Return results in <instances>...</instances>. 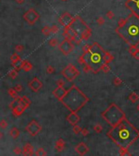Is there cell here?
<instances>
[{
	"instance_id": "e0dca14e",
	"label": "cell",
	"mask_w": 139,
	"mask_h": 156,
	"mask_svg": "<svg viewBox=\"0 0 139 156\" xmlns=\"http://www.w3.org/2000/svg\"><path fill=\"white\" fill-rule=\"evenodd\" d=\"M29 86H30V88L33 89V90L37 92L38 89H39L41 87V83L39 81H38L37 78H34L33 81H32L30 82Z\"/></svg>"
},
{
	"instance_id": "83f0119b",
	"label": "cell",
	"mask_w": 139,
	"mask_h": 156,
	"mask_svg": "<svg viewBox=\"0 0 139 156\" xmlns=\"http://www.w3.org/2000/svg\"><path fill=\"white\" fill-rule=\"evenodd\" d=\"M81 133L84 135V136H87V135L89 134V130L86 129H81Z\"/></svg>"
},
{
	"instance_id": "30bf717a",
	"label": "cell",
	"mask_w": 139,
	"mask_h": 156,
	"mask_svg": "<svg viewBox=\"0 0 139 156\" xmlns=\"http://www.w3.org/2000/svg\"><path fill=\"white\" fill-rule=\"evenodd\" d=\"M24 18H25V20L28 23H29L30 25H33V24H34L38 20V18H39V15H38L34 10L30 9L29 11H28L25 14Z\"/></svg>"
},
{
	"instance_id": "7a4b0ae2",
	"label": "cell",
	"mask_w": 139,
	"mask_h": 156,
	"mask_svg": "<svg viewBox=\"0 0 139 156\" xmlns=\"http://www.w3.org/2000/svg\"><path fill=\"white\" fill-rule=\"evenodd\" d=\"M116 33L130 46L139 45V18L133 13L125 19H120Z\"/></svg>"
},
{
	"instance_id": "484cf974",
	"label": "cell",
	"mask_w": 139,
	"mask_h": 156,
	"mask_svg": "<svg viewBox=\"0 0 139 156\" xmlns=\"http://www.w3.org/2000/svg\"><path fill=\"white\" fill-rule=\"evenodd\" d=\"M97 23H98L99 25H103L104 23H105V20H104L103 17L99 16L98 19H97Z\"/></svg>"
},
{
	"instance_id": "d4e9b609",
	"label": "cell",
	"mask_w": 139,
	"mask_h": 156,
	"mask_svg": "<svg viewBox=\"0 0 139 156\" xmlns=\"http://www.w3.org/2000/svg\"><path fill=\"white\" fill-rule=\"evenodd\" d=\"M106 16L107 19L109 20H112L114 17H115V14L112 11H108L107 13H106Z\"/></svg>"
},
{
	"instance_id": "9c48e42d",
	"label": "cell",
	"mask_w": 139,
	"mask_h": 156,
	"mask_svg": "<svg viewBox=\"0 0 139 156\" xmlns=\"http://www.w3.org/2000/svg\"><path fill=\"white\" fill-rule=\"evenodd\" d=\"M60 49L63 52L64 55H68L73 50L74 46H73V44L72 43L71 40L66 38L65 40L62 41V43L60 45Z\"/></svg>"
},
{
	"instance_id": "8fae6325",
	"label": "cell",
	"mask_w": 139,
	"mask_h": 156,
	"mask_svg": "<svg viewBox=\"0 0 139 156\" xmlns=\"http://www.w3.org/2000/svg\"><path fill=\"white\" fill-rule=\"evenodd\" d=\"M26 129L28 130V132L31 134V135H36L40 132L41 130V127L37 122H35L34 120H33L29 125L27 126Z\"/></svg>"
},
{
	"instance_id": "f1b7e54d",
	"label": "cell",
	"mask_w": 139,
	"mask_h": 156,
	"mask_svg": "<svg viewBox=\"0 0 139 156\" xmlns=\"http://www.w3.org/2000/svg\"><path fill=\"white\" fill-rule=\"evenodd\" d=\"M16 1L18 3H22L24 2V0H16Z\"/></svg>"
},
{
	"instance_id": "ba28073f",
	"label": "cell",
	"mask_w": 139,
	"mask_h": 156,
	"mask_svg": "<svg viewBox=\"0 0 139 156\" xmlns=\"http://www.w3.org/2000/svg\"><path fill=\"white\" fill-rule=\"evenodd\" d=\"M125 7L139 18V0H126Z\"/></svg>"
},
{
	"instance_id": "6da1fadb",
	"label": "cell",
	"mask_w": 139,
	"mask_h": 156,
	"mask_svg": "<svg viewBox=\"0 0 139 156\" xmlns=\"http://www.w3.org/2000/svg\"><path fill=\"white\" fill-rule=\"evenodd\" d=\"M107 136L119 147H130L139 138V130L125 117L107 131Z\"/></svg>"
},
{
	"instance_id": "4fadbf2b",
	"label": "cell",
	"mask_w": 139,
	"mask_h": 156,
	"mask_svg": "<svg viewBox=\"0 0 139 156\" xmlns=\"http://www.w3.org/2000/svg\"><path fill=\"white\" fill-rule=\"evenodd\" d=\"M75 150L79 154L84 155V154H85L86 153H88L89 152V147L84 142H81V143H79L77 145H76Z\"/></svg>"
},
{
	"instance_id": "ffe728a7",
	"label": "cell",
	"mask_w": 139,
	"mask_h": 156,
	"mask_svg": "<svg viewBox=\"0 0 139 156\" xmlns=\"http://www.w3.org/2000/svg\"><path fill=\"white\" fill-rule=\"evenodd\" d=\"M119 153L121 156H131V153L128 151V148H124V147H120V151Z\"/></svg>"
},
{
	"instance_id": "8992f818",
	"label": "cell",
	"mask_w": 139,
	"mask_h": 156,
	"mask_svg": "<svg viewBox=\"0 0 139 156\" xmlns=\"http://www.w3.org/2000/svg\"><path fill=\"white\" fill-rule=\"evenodd\" d=\"M68 27L75 32L80 39L82 40H87L91 36L92 31L89 29V27L86 25L85 21L83 20L81 17L76 16V18L73 19V21L71 23V25Z\"/></svg>"
},
{
	"instance_id": "7402d4cb",
	"label": "cell",
	"mask_w": 139,
	"mask_h": 156,
	"mask_svg": "<svg viewBox=\"0 0 139 156\" xmlns=\"http://www.w3.org/2000/svg\"><path fill=\"white\" fill-rule=\"evenodd\" d=\"M93 129H94V131L95 132V133H102V131H103V127L100 125L99 124H95V126H94Z\"/></svg>"
},
{
	"instance_id": "603a6c76",
	"label": "cell",
	"mask_w": 139,
	"mask_h": 156,
	"mask_svg": "<svg viewBox=\"0 0 139 156\" xmlns=\"http://www.w3.org/2000/svg\"><path fill=\"white\" fill-rule=\"evenodd\" d=\"M19 135V131L16 128H13L11 130V136L14 138H16Z\"/></svg>"
},
{
	"instance_id": "cb8c5ba5",
	"label": "cell",
	"mask_w": 139,
	"mask_h": 156,
	"mask_svg": "<svg viewBox=\"0 0 139 156\" xmlns=\"http://www.w3.org/2000/svg\"><path fill=\"white\" fill-rule=\"evenodd\" d=\"M113 84L116 86H120L122 84V81H121V79L119 77H115L113 80Z\"/></svg>"
},
{
	"instance_id": "52a82bcc",
	"label": "cell",
	"mask_w": 139,
	"mask_h": 156,
	"mask_svg": "<svg viewBox=\"0 0 139 156\" xmlns=\"http://www.w3.org/2000/svg\"><path fill=\"white\" fill-rule=\"evenodd\" d=\"M80 74V72L76 69V68L72 64H68L63 71L64 77L68 80V81H72Z\"/></svg>"
},
{
	"instance_id": "f546056e",
	"label": "cell",
	"mask_w": 139,
	"mask_h": 156,
	"mask_svg": "<svg viewBox=\"0 0 139 156\" xmlns=\"http://www.w3.org/2000/svg\"><path fill=\"white\" fill-rule=\"evenodd\" d=\"M136 108H137V112H139V103L137 105V107H136Z\"/></svg>"
},
{
	"instance_id": "3957f363",
	"label": "cell",
	"mask_w": 139,
	"mask_h": 156,
	"mask_svg": "<svg viewBox=\"0 0 139 156\" xmlns=\"http://www.w3.org/2000/svg\"><path fill=\"white\" fill-rule=\"evenodd\" d=\"M105 53L106 50L99 43L94 42L89 49L85 51L80 58V63L85 65L84 71L85 72H92L94 73L99 72L102 66L105 64Z\"/></svg>"
},
{
	"instance_id": "4316f807",
	"label": "cell",
	"mask_w": 139,
	"mask_h": 156,
	"mask_svg": "<svg viewBox=\"0 0 139 156\" xmlns=\"http://www.w3.org/2000/svg\"><path fill=\"white\" fill-rule=\"evenodd\" d=\"M73 131H74V133H75L76 134H77V133H81V128H80L78 125H76V124H75V125H74V128H73Z\"/></svg>"
},
{
	"instance_id": "ac0fdd59",
	"label": "cell",
	"mask_w": 139,
	"mask_h": 156,
	"mask_svg": "<svg viewBox=\"0 0 139 156\" xmlns=\"http://www.w3.org/2000/svg\"><path fill=\"white\" fill-rule=\"evenodd\" d=\"M128 99L132 103H136L139 100V96L135 92H132L128 96Z\"/></svg>"
},
{
	"instance_id": "5b68a950",
	"label": "cell",
	"mask_w": 139,
	"mask_h": 156,
	"mask_svg": "<svg viewBox=\"0 0 139 156\" xmlns=\"http://www.w3.org/2000/svg\"><path fill=\"white\" fill-rule=\"evenodd\" d=\"M103 120L112 127L125 118V114L116 104L112 103L101 114Z\"/></svg>"
},
{
	"instance_id": "1f68e13d",
	"label": "cell",
	"mask_w": 139,
	"mask_h": 156,
	"mask_svg": "<svg viewBox=\"0 0 139 156\" xmlns=\"http://www.w3.org/2000/svg\"><path fill=\"white\" fill-rule=\"evenodd\" d=\"M63 1H66V0H63Z\"/></svg>"
},
{
	"instance_id": "d6986e66",
	"label": "cell",
	"mask_w": 139,
	"mask_h": 156,
	"mask_svg": "<svg viewBox=\"0 0 139 156\" xmlns=\"http://www.w3.org/2000/svg\"><path fill=\"white\" fill-rule=\"evenodd\" d=\"M113 60H114L113 55L111 54L110 52L106 51L105 56H104V60H105V64H110Z\"/></svg>"
},
{
	"instance_id": "277c9868",
	"label": "cell",
	"mask_w": 139,
	"mask_h": 156,
	"mask_svg": "<svg viewBox=\"0 0 139 156\" xmlns=\"http://www.w3.org/2000/svg\"><path fill=\"white\" fill-rule=\"evenodd\" d=\"M60 101L71 112H77L88 102L89 98L81 89L72 85Z\"/></svg>"
},
{
	"instance_id": "9a60e30c",
	"label": "cell",
	"mask_w": 139,
	"mask_h": 156,
	"mask_svg": "<svg viewBox=\"0 0 139 156\" xmlns=\"http://www.w3.org/2000/svg\"><path fill=\"white\" fill-rule=\"evenodd\" d=\"M66 91L65 89L62 87V85H60L59 86V87L55 89V90L54 91V94L55 95V97H56V98H58V99H61L62 98H63V97L64 96V94L66 93Z\"/></svg>"
},
{
	"instance_id": "4dcf8cb0",
	"label": "cell",
	"mask_w": 139,
	"mask_h": 156,
	"mask_svg": "<svg viewBox=\"0 0 139 156\" xmlns=\"http://www.w3.org/2000/svg\"><path fill=\"white\" fill-rule=\"evenodd\" d=\"M1 137H2V133H0V138H1Z\"/></svg>"
},
{
	"instance_id": "2e32d148",
	"label": "cell",
	"mask_w": 139,
	"mask_h": 156,
	"mask_svg": "<svg viewBox=\"0 0 139 156\" xmlns=\"http://www.w3.org/2000/svg\"><path fill=\"white\" fill-rule=\"evenodd\" d=\"M128 52H129L131 55L135 59V60H139V49L137 48V46H130L129 49H128Z\"/></svg>"
},
{
	"instance_id": "5bb4252c",
	"label": "cell",
	"mask_w": 139,
	"mask_h": 156,
	"mask_svg": "<svg viewBox=\"0 0 139 156\" xmlns=\"http://www.w3.org/2000/svg\"><path fill=\"white\" fill-rule=\"evenodd\" d=\"M67 120L72 125H75L80 121V117L76 112H71V114L67 117Z\"/></svg>"
},
{
	"instance_id": "44dd1931",
	"label": "cell",
	"mask_w": 139,
	"mask_h": 156,
	"mask_svg": "<svg viewBox=\"0 0 139 156\" xmlns=\"http://www.w3.org/2000/svg\"><path fill=\"white\" fill-rule=\"evenodd\" d=\"M101 71L104 73H108V72L111 71V68L109 66V64H104L102 68H101Z\"/></svg>"
},
{
	"instance_id": "7c38bea8",
	"label": "cell",
	"mask_w": 139,
	"mask_h": 156,
	"mask_svg": "<svg viewBox=\"0 0 139 156\" xmlns=\"http://www.w3.org/2000/svg\"><path fill=\"white\" fill-rule=\"evenodd\" d=\"M73 17L69 13H64L60 18V23L65 27H68L71 25V23L73 21Z\"/></svg>"
}]
</instances>
